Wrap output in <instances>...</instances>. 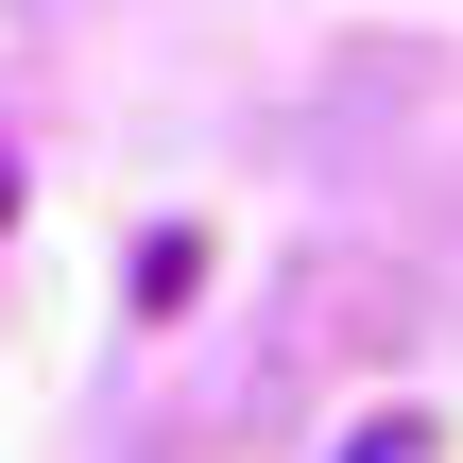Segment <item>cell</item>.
<instances>
[{
	"instance_id": "obj_1",
	"label": "cell",
	"mask_w": 463,
	"mask_h": 463,
	"mask_svg": "<svg viewBox=\"0 0 463 463\" xmlns=\"http://www.w3.org/2000/svg\"><path fill=\"white\" fill-rule=\"evenodd\" d=\"M412 447H430V430H412V412H378V430H344L326 463H412Z\"/></svg>"
},
{
	"instance_id": "obj_2",
	"label": "cell",
	"mask_w": 463,
	"mask_h": 463,
	"mask_svg": "<svg viewBox=\"0 0 463 463\" xmlns=\"http://www.w3.org/2000/svg\"><path fill=\"white\" fill-rule=\"evenodd\" d=\"M0 206H17V155H0Z\"/></svg>"
}]
</instances>
